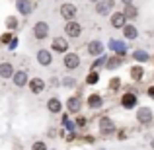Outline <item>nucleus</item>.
I'll use <instances>...</instances> for the list:
<instances>
[{
  "label": "nucleus",
  "instance_id": "nucleus-2",
  "mask_svg": "<svg viewBox=\"0 0 154 150\" xmlns=\"http://www.w3.org/2000/svg\"><path fill=\"white\" fill-rule=\"evenodd\" d=\"M80 55L78 53H64V59H63V64L66 70H76L80 66Z\"/></svg>",
  "mask_w": 154,
  "mask_h": 150
},
{
  "label": "nucleus",
  "instance_id": "nucleus-27",
  "mask_svg": "<svg viewBox=\"0 0 154 150\" xmlns=\"http://www.w3.org/2000/svg\"><path fill=\"white\" fill-rule=\"evenodd\" d=\"M60 84H63L64 88H74L76 86V80L74 78H63V80H60Z\"/></svg>",
  "mask_w": 154,
  "mask_h": 150
},
{
  "label": "nucleus",
  "instance_id": "nucleus-31",
  "mask_svg": "<svg viewBox=\"0 0 154 150\" xmlns=\"http://www.w3.org/2000/svg\"><path fill=\"white\" fill-rule=\"evenodd\" d=\"M76 125H78V127H84V125H86V119H84L82 115H78L76 117Z\"/></svg>",
  "mask_w": 154,
  "mask_h": 150
},
{
  "label": "nucleus",
  "instance_id": "nucleus-14",
  "mask_svg": "<svg viewBox=\"0 0 154 150\" xmlns=\"http://www.w3.org/2000/svg\"><path fill=\"white\" fill-rule=\"evenodd\" d=\"M86 105L90 109H102L103 107V98L100 94H90L88 99H86Z\"/></svg>",
  "mask_w": 154,
  "mask_h": 150
},
{
  "label": "nucleus",
  "instance_id": "nucleus-7",
  "mask_svg": "<svg viewBox=\"0 0 154 150\" xmlns=\"http://www.w3.org/2000/svg\"><path fill=\"white\" fill-rule=\"evenodd\" d=\"M152 117H154V113H152L150 107H139L137 109V121H139L140 125H150Z\"/></svg>",
  "mask_w": 154,
  "mask_h": 150
},
{
  "label": "nucleus",
  "instance_id": "nucleus-29",
  "mask_svg": "<svg viewBox=\"0 0 154 150\" xmlns=\"http://www.w3.org/2000/svg\"><path fill=\"white\" fill-rule=\"evenodd\" d=\"M119 84H121V80H119V78H111V82H109V90L115 92L117 88H119Z\"/></svg>",
  "mask_w": 154,
  "mask_h": 150
},
{
  "label": "nucleus",
  "instance_id": "nucleus-5",
  "mask_svg": "<svg viewBox=\"0 0 154 150\" xmlns=\"http://www.w3.org/2000/svg\"><path fill=\"white\" fill-rule=\"evenodd\" d=\"M64 33L68 35V37L76 39L82 35V26H80L76 20H70V22H66V26H64Z\"/></svg>",
  "mask_w": 154,
  "mask_h": 150
},
{
  "label": "nucleus",
  "instance_id": "nucleus-36",
  "mask_svg": "<svg viewBox=\"0 0 154 150\" xmlns=\"http://www.w3.org/2000/svg\"><path fill=\"white\" fill-rule=\"evenodd\" d=\"M150 148H152V150H154V139H152V140H150Z\"/></svg>",
  "mask_w": 154,
  "mask_h": 150
},
{
  "label": "nucleus",
  "instance_id": "nucleus-20",
  "mask_svg": "<svg viewBox=\"0 0 154 150\" xmlns=\"http://www.w3.org/2000/svg\"><path fill=\"white\" fill-rule=\"evenodd\" d=\"M103 53V45L100 41H90L88 43V55L90 57H100Z\"/></svg>",
  "mask_w": 154,
  "mask_h": 150
},
{
  "label": "nucleus",
  "instance_id": "nucleus-6",
  "mask_svg": "<svg viewBox=\"0 0 154 150\" xmlns=\"http://www.w3.org/2000/svg\"><path fill=\"white\" fill-rule=\"evenodd\" d=\"M12 82H14L16 88H26L27 82H29V76H27L26 70H14V74H12Z\"/></svg>",
  "mask_w": 154,
  "mask_h": 150
},
{
  "label": "nucleus",
  "instance_id": "nucleus-1",
  "mask_svg": "<svg viewBox=\"0 0 154 150\" xmlns=\"http://www.w3.org/2000/svg\"><path fill=\"white\" fill-rule=\"evenodd\" d=\"M49 33H51V27H49V23H47L45 20L35 22V26H33V37H35V41H45V39L49 37Z\"/></svg>",
  "mask_w": 154,
  "mask_h": 150
},
{
  "label": "nucleus",
  "instance_id": "nucleus-25",
  "mask_svg": "<svg viewBox=\"0 0 154 150\" xmlns=\"http://www.w3.org/2000/svg\"><path fill=\"white\" fill-rule=\"evenodd\" d=\"M98 80H100V74H98L96 70H92L90 74L86 76V84H88V86H94V84H98Z\"/></svg>",
  "mask_w": 154,
  "mask_h": 150
},
{
  "label": "nucleus",
  "instance_id": "nucleus-8",
  "mask_svg": "<svg viewBox=\"0 0 154 150\" xmlns=\"http://www.w3.org/2000/svg\"><path fill=\"white\" fill-rule=\"evenodd\" d=\"M76 14H78V8H76L74 4H70V2L60 4V16H63V18L66 20V22L74 20V18H76Z\"/></svg>",
  "mask_w": 154,
  "mask_h": 150
},
{
  "label": "nucleus",
  "instance_id": "nucleus-19",
  "mask_svg": "<svg viewBox=\"0 0 154 150\" xmlns=\"http://www.w3.org/2000/svg\"><path fill=\"white\" fill-rule=\"evenodd\" d=\"M123 37L129 39V41H133V39L139 37V29H137L133 23H125L123 26Z\"/></svg>",
  "mask_w": 154,
  "mask_h": 150
},
{
  "label": "nucleus",
  "instance_id": "nucleus-26",
  "mask_svg": "<svg viewBox=\"0 0 154 150\" xmlns=\"http://www.w3.org/2000/svg\"><path fill=\"white\" fill-rule=\"evenodd\" d=\"M18 26H20V22H18L16 16H8V18H6V27H8V29H16Z\"/></svg>",
  "mask_w": 154,
  "mask_h": 150
},
{
  "label": "nucleus",
  "instance_id": "nucleus-28",
  "mask_svg": "<svg viewBox=\"0 0 154 150\" xmlns=\"http://www.w3.org/2000/svg\"><path fill=\"white\" fill-rule=\"evenodd\" d=\"M31 150H47L45 140H37V142H33V144H31Z\"/></svg>",
  "mask_w": 154,
  "mask_h": 150
},
{
  "label": "nucleus",
  "instance_id": "nucleus-11",
  "mask_svg": "<svg viewBox=\"0 0 154 150\" xmlns=\"http://www.w3.org/2000/svg\"><path fill=\"white\" fill-rule=\"evenodd\" d=\"M68 53V41L63 37H55L51 41V53Z\"/></svg>",
  "mask_w": 154,
  "mask_h": 150
},
{
  "label": "nucleus",
  "instance_id": "nucleus-22",
  "mask_svg": "<svg viewBox=\"0 0 154 150\" xmlns=\"http://www.w3.org/2000/svg\"><path fill=\"white\" fill-rule=\"evenodd\" d=\"M129 74H131V78L135 80V82H139V80H143V76H144V68L140 66V64H135V66H131Z\"/></svg>",
  "mask_w": 154,
  "mask_h": 150
},
{
  "label": "nucleus",
  "instance_id": "nucleus-32",
  "mask_svg": "<svg viewBox=\"0 0 154 150\" xmlns=\"http://www.w3.org/2000/svg\"><path fill=\"white\" fill-rule=\"evenodd\" d=\"M47 136H49V139H55V136H57V129H49Z\"/></svg>",
  "mask_w": 154,
  "mask_h": 150
},
{
  "label": "nucleus",
  "instance_id": "nucleus-9",
  "mask_svg": "<svg viewBox=\"0 0 154 150\" xmlns=\"http://www.w3.org/2000/svg\"><path fill=\"white\" fill-rule=\"evenodd\" d=\"M109 23H111V27H115V29H123V26L127 23V18L123 16V12H111Z\"/></svg>",
  "mask_w": 154,
  "mask_h": 150
},
{
  "label": "nucleus",
  "instance_id": "nucleus-21",
  "mask_svg": "<svg viewBox=\"0 0 154 150\" xmlns=\"http://www.w3.org/2000/svg\"><path fill=\"white\" fill-rule=\"evenodd\" d=\"M123 16L127 20H137L139 18V8H137L135 4H127V6L123 8Z\"/></svg>",
  "mask_w": 154,
  "mask_h": 150
},
{
  "label": "nucleus",
  "instance_id": "nucleus-30",
  "mask_svg": "<svg viewBox=\"0 0 154 150\" xmlns=\"http://www.w3.org/2000/svg\"><path fill=\"white\" fill-rule=\"evenodd\" d=\"M0 41H2L4 45H10V43H12V35L10 33H4L2 37H0Z\"/></svg>",
  "mask_w": 154,
  "mask_h": 150
},
{
  "label": "nucleus",
  "instance_id": "nucleus-35",
  "mask_svg": "<svg viewBox=\"0 0 154 150\" xmlns=\"http://www.w3.org/2000/svg\"><path fill=\"white\" fill-rule=\"evenodd\" d=\"M121 2H123L125 6H127V4H133V0H121Z\"/></svg>",
  "mask_w": 154,
  "mask_h": 150
},
{
  "label": "nucleus",
  "instance_id": "nucleus-34",
  "mask_svg": "<svg viewBox=\"0 0 154 150\" xmlns=\"http://www.w3.org/2000/svg\"><path fill=\"white\" fill-rule=\"evenodd\" d=\"M148 96H150V98H154V86L148 88Z\"/></svg>",
  "mask_w": 154,
  "mask_h": 150
},
{
  "label": "nucleus",
  "instance_id": "nucleus-33",
  "mask_svg": "<svg viewBox=\"0 0 154 150\" xmlns=\"http://www.w3.org/2000/svg\"><path fill=\"white\" fill-rule=\"evenodd\" d=\"M117 139H119V140H123V139H127V135H125V133H123V131H121V133H119V135H117Z\"/></svg>",
  "mask_w": 154,
  "mask_h": 150
},
{
  "label": "nucleus",
  "instance_id": "nucleus-3",
  "mask_svg": "<svg viewBox=\"0 0 154 150\" xmlns=\"http://www.w3.org/2000/svg\"><path fill=\"white\" fill-rule=\"evenodd\" d=\"M98 129H100L102 135H111V133H115V123H113L111 117L103 115V117H100V121H98Z\"/></svg>",
  "mask_w": 154,
  "mask_h": 150
},
{
  "label": "nucleus",
  "instance_id": "nucleus-16",
  "mask_svg": "<svg viewBox=\"0 0 154 150\" xmlns=\"http://www.w3.org/2000/svg\"><path fill=\"white\" fill-rule=\"evenodd\" d=\"M80 107H82V101H80L78 96H70V98L66 99V109L72 113V115H74V113H78Z\"/></svg>",
  "mask_w": 154,
  "mask_h": 150
},
{
  "label": "nucleus",
  "instance_id": "nucleus-10",
  "mask_svg": "<svg viewBox=\"0 0 154 150\" xmlns=\"http://www.w3.org/2000/svg\"><path fill=\"white\" fill-rule=\"evenodd\" d=\"M27 86H29V92H31V94L39 96L41 92H45V80H43V78H29Z\"/></svg>",
  "mask_w": 154,
  "mask_h": 150
},
{
  "label": "nucleus",
  "instance_id": "nucleus-24",
  "mask_svg": "<svg viewBox=\"0 0 154 150\" xmlns=\"http://www.w3.org/2000/svg\"><path fill=\"white\" fill-rule=\"evenodd\" d=\"M133 59H135L137 63H139V60H140V63H146V60L150 59V57H148V53H146V51H140V49H137L135 53H133Z\"/></svg>",
  "mask_w": 154,
  "mask_h": 150
},
{
  "label": "nucleus",
  "instance_id": "nucleus-18",
  "mask_svg": "<svg viewBox=\"0 0 154 150\" xmlns=\"http://www.w3.org/2000/svg\"><path fill=\"white\" fill-rule=\"evenodd\" d=\"M16 8H18V12H20L22 16H29L31 12H33L29 0H16Z\"/></svg>",
  "mask_w": 154,
  "mask_h": 150
},
{
  "label": "nucleus",
  "instance_id": "nucleus-4",
  "mask_svg": "<svg viewBox=\"0 0 154 150\" xmlns=\"http://www.w3.org/2000/svg\"><path fill=\"white\" fill-rule=\"evenodd\" d=\"M113 8H115L113 0H100V2H96V14L98 16H111Z\"/></svg>",
  "mask_w": 154,
  "mask_h": 150
},
{
  "label": "nucleus",
  "instance_id": "nucleus-23",
  "mask_svg": "<svg viewBox=\"0 0 154 150\" xmlns=\"http://www.w3.org/2000/svg\"><path fill=\"white\" fill-rule=\"evenodd\" d=\"M121 64H123V59H121V57H109L107 63H105V68L111 70V68H117V66H121Z\"/></svg>",
  "mask_w": 154,
  "mask_h": 150
},
{
  "label": "nucleus",
  "instance_id": "nucleus-15",
  "mask_svg": "<svg viewBox=\"0 0 154 150\" xmlns=\"http://www.w3.org/2000/svg\"><path fill=\"white\" fill-rule=\"evenodd\" d=\"M47 111L53 113V115H57V113H60L63 111V101H60L59 98H49V101H47Z\"/></svg>",
  "mask_w": 154,
  "mask_h": 150
},
{
  "label": "nucleus",
  "instance_id": "nucleus-13",
  "mask_svg": "<svg viewBox=\"0 0 154 150\" xmlns=\"http://www.w3.org/2000/svg\"><path fill=\"white\" fill-rule=\"evenodd\" d=\"M37 63L41 64V66H49L53 63V53L49 49H39L37 51Z\"/></svg>",
  "mask_w": 154,
  "mask_h": 150
},
{
  "label": "nucleus",
  "instance_id": "nucleus-17",
  "mask_svg": "<svg viewBox=\"0 0 154 150\" xmlns=\"http://www.w3.org/2000/svg\"><path fill=\"white\" fill-rule=\"evenodd\" d=\"M12 74H14V64L8 63V60H4V63H0V78L4 80H10Z\"/></svg>",
  "mask_w": 154,
  "mask_h": 150
},
{
  "label": "nucleus",
  "instance_id": "nucleus-37",
  "mask_svg": "<svg viewBox=\"0 0 154 150\" xmlns=\"http://www.w3.org/2000/svg\"><path fill=\"white\" fill-rule=\"evenodd\" d=\"M90 2H100V0H90Z\"/></svg>",
  "mask_w": 154,
  "mask_h": 150
},
{
  "label": "nucleus",
  "instance_id": "nucleus-12",
  "mask_svg": "<svg viewBox=\"0 0 154 150\" xmlns=\"http://www.w3.org/2000/svg\"><path fill=\"white\" fill-rule=\"evenodd\" d=\"M137 103H139V98H137L133 92H127V94L121 96V105H123L125 109H133V107H137Z\"/></svg>",
  "mask_w": 154,
  "mask_h": 150
}]
</instances>
